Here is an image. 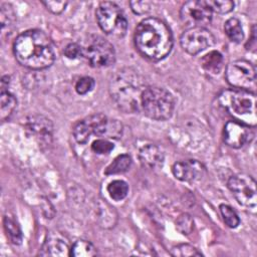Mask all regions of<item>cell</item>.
<instances>
[{
  "mask_svg": "<svg viewBox=\"0 0 257 257\" xmlns=\"http://www.w3.org/2000/svg\"><path fill=\"white\" fill-rule=\"evenodd\" d=\"M0 20H1V28L4 31L5 27L8 28L12 27L15 22V13L12 6L8 3L1 4V11H0Z\"/></svg>",
  "mask_w": 257,
  "mask_h": 257,
  "instance_id": "484cf974",
  "label": "cell"
},
{
  "mask_svg": "<svg viewBox=\"0 0 257 257\" xmlns=\"http://www.w3.org/2000/svg\"><path fill=\"white\" fill-rule=\"evenodd\" d=\"M83 55L93 67H107L115 61V50L112 44L100 36H92L83 47Z\"/></svg>",
  "mask_w": 257,
  "mask_h": 257,
  "instance_id": "9c48e42d",
  "label": "cell"
},
{
  "mask_svg": "<svg viewBox=\"0 0 257 257\" xmlns=\"http://www.w3.org/2000/svg\"><path fill=\"white\" fill-rule=\"evenodd\" d=\"M94 79L90 76H83L79 78L75 83V91L78 94H86L89 91H91L94 87Z\"/></svg>",
  "mask_w": 257,
  "mask_h": 257,
  "instance_id": "4dcf8cb0",
  "label": "cell"
},
{
  "mask_svg": "<svg viewBox=\"0 0 257 257\" xmlns=\"http://www.w3.org/2000/svg\"><path fill=\"white\" fill-rule=\"evenodd\" d=\"M146 87L139 80L138 74L118 71L110 81L111 97L117 105L126 112H134L141 108V96Z\"/></svg>",
  "mask_w": 257,
  "mask_h": 257,
  "instance_id": "277c9868",
  "label": "cell"
},
{
  "mask_svg": "<svg viewBox=\"0 0 257 257\" xmlns=\"http://www.w3.org/2000/svg\"><path fill=\"white\" fill-rule=\"evenodd\" d=\"M180 43L187 53L195 55L213 46L215 37L205 27H191L182 33Z\"/></svg>",
  "mask_w": 257,
  "mask_h": 257,
  "instance_id": "8fae6325",
  "label": "cell"
},
{
  "mask_svg": "<svg viewBox=\"0 0 257 257\" xmlns=\"http://www.w3.org/2000/svg\"><path fill=\"white\" fill-rule=\"evenodd\" d=\"M176 228L183 235H189L194 229L193 218L189 214H182L176 220Z\"/></svg>",
  "mask_w": 257,
  "mask_h": 257,
  "instance_id": "83f0119b",
  "label": "cell"
},
{
  "mask_svg": "<svg viewBox=\"0 0 257 257\" xmlns=\"http://www.w3.org/2000/svg\"><path fill=\"white\" fill-rule=\"evenodd\" d=\"M42 4L52 13L59 14L65 9L67 2L66 1H43Z\"/></svg>",
  "mask_w": 257,
  "mask_h": 257,
  "instance_id": "d6a6232c",
  "label": "cell"
},
{
  "mask_svg": "<svg viewBox=\"0 0 257 257\" xmlns=\"http://www.w3.org/2000/svg\"><path fill=\"white\" fill-rule=\"evenodd\" d=\"M70 256L74 257H90L96 255V250L93 244L86 240H77L70 247Z\"/></svg>",
  "mask_w": 257,
  "mask_h": 257,
  "instance_id": "7402d4cb",
  "label": "cell"
},
{
  "mask_svg": "<svg viewBox=\"0 0 257 257\" xmlns=\"http://www.w3.org/2000/svg\"><path fill=\"white\" fill-rule=\"evenodd\" d=\"M172 171L176 179L186 183L200 181L206 174L204 165L196 160H186L175 163Z\"/></svg>",
  "mask_w": 257,
  "mask_h": 257,
  "instance_id": "5bb4252c",
  "label": "cell"
},
{
  "mask_svg": "<svg viewBox=\"0 0 257 257\" xmlns=\"http://www.w3.org/2000/svg\"><path fill=\"white\" fill-rule=\"evenodd\" d=\"M227 186L239 204L247 208L254 209L256 207V182L251 176L245 174L234 175L228 180Z\"/></svg>",
  "mask_w": 257,
  "mask_h": 257,
  "instance_id": "30bf717a",
  "label": "cell"
},
{
  "mask_svg": "<svg viewBox=\"0 0 257 257\" xmlns=\"http://www.w3.org/2000/svg\"><path fill=\"white\" fill-rule=\"evenodd\" d=\"M225 77L227 82L239 89L249 90L256 87V70L254 65L244 59L230 62L226 67Z\"/></svg>",
  "mask_w": 257,
  "mask_h": 257,
  "instance_id": "ba28073f",
  "label": "cell"
},
{
  "mask_svg": "<svg viewBox=\"0 0 257 257\" xmlns=\"http://www.w3.org/2000/svg\"><path fill=\"white\" fill-rule=\"evenodd\" d=\"M107 192L111 199L114 201H120L124 199L128 193V185L121 180H115L108 184Z\"/></svg>",
  "mask_w": 257,
  "mask_h": 257,
  "instance_id": "603a6c76",
  "label": "cell"
},
{
  "mask_svg": "<svg viewBox=\"0 0 257 257\" xmlns=\"http://www.w3.org/2000/svg\"><path fill=\"white\" fill-rule=\"evenodd\" d=\"M172 255L186 257V256H201L202 253L192 245L180 244L172 248Z\"/></svg>",
  "mask_w": 257,
  "mask_h": 257,
  "instance_id": "f1b7e54d",
  "label": "cell"
},
{
  "mask_svg": "<svg viewBox=\"0 0 257 257\" xmlns=\"http://www.w3.org/2000/svg\"><path fill=\"white\" fill-rule=\"evenodd\" d=\"M141 109L155 120L170 118L175 109V99L171 92L158 86H148L141 96Z\"/></svg>",
  "mask_w": 257,
  "mask_h": 257,
  "instance_id": "8992f818",
  "label": "cell"
},
{
  "mask_svg": "<svg viewBox=\"0 0 257 257\" xmlns=\"http://www.w3.org/2000/svg\"><path fill=\"white\" fill-rule=\"evenodd\" d=\"M254 138V133L250 127L237 120H229L224 125L223 139L227 146L233 149H240L250 143Z\"/></svg>",
  "mask_w": 257,
  "mask_h": 257,
  "instance_id": "4fadbf2b",
  "label": "cell"
},
{
  "mask_svg": "<svg viewBox=\"0 0 257 257\" xmlns=\"http://www.w3.org/2000/svg\"><path fill=\"white\" fill-rule=\"evenodd\" d=\"M100 29L115 38H121L127 30V21L120 7L114 2H101L95 11Z\"/></svg>",
  "mask_w": 257,
  "mask_h": 257,
  "instance_id": "52a82bcc",
  "label": "cell"
},
{
  "mask_svg": "<svg viewBox=\"0 0 257 257\" xmlns=\"http://www.w3.org/2000/svg\"><path fill=\"white\" fill-rule=\"evenodd\" d=\"M181 21L191 27H205L212 20V11L204 1H188L181 7Z\"/></svg>",
  "mask_w": 257,
  "mask_h": 257,
  "instance_id": "7c38bea8",
  "label": "cell"
},
{
  "mask_svg": "<svg viewBox=\"0 0 257 257\" xmlns=\"http://www.w3.org/2000/svg\"><path fill=\"white\" fill-rule=\"evenodd\" d=\"M25 126L26 130L34 135L37 139H39L40 142L45 141L49 143L53 131V125L49 118L40 114L30 115L26 119Z\"/></svg>",
  "mask_w": 257,
  "mask_h": 257,
  "instance_id": "2e32d148",
  "label": "cell"
},
{
  "mask_svg": "<svg viewBox=\"0 0 257 257\" xmlns=\"http://www.w3.org/2000/svg\"><path fill=\"white\" fill-rule=\"evenodd\" d=\"M218 102L233 116L234 120L248 126L256 125V94L254 91L239 88L225 89L218 95Z\"/></svg>",
  "mask_w": 257,
  "mask_h": 257,
  "instance_id": "3957f363",
  "label": "cell"
},
{
  "mask_svg": "<svg viewBox=\"0 0 257 257\" xmlns=\"http://www.w3.org/2000/svg\"><path fill=\"white\" fill-rule=\"evenodd\" d=\"M137 49L147 58L159 61L173 48V35L168 25L156 17L142 20L135 31Z\"/></svg>",
  "mask_w": 257,
  "mask_h": 257,
  "instance_id": "7a4b0ae2",
  "label": "cell"
},
{
  "mask_svg": "<svg viewBox=\"0 0 257 257\" xmlns=\"http://www.w3.org/2000/svg\"><path fill=\"white\" fill-rule=\"evenodd\" d=\"M132 166V158L127 154L118 155L114 160L106 167L105 175H115L126 172Z\"/></svg>",
  "mask_w": 257,
  "mask_h": 257,
  "instance_id": "ffe728a7",
  "label": "cell"
},
{
  "mask_svg": "<svg viewBox=\"0 0 257 257\" xmlns=\"http://www.w3.org/2000/svg\"><path fill=\"white\" fill-rule=\"evenodd\" d=\"M4 227L7 232V236L13 244H20L22 241V232L18 224L10 217L4 218Z\"/></svg>",
  "mask_w": 257,
  "mask_h": 257,
  "instance_id": "cb8c5ba5",
  "label": "cell"
},
{
  "mask_svg": "<svg viewBox=\"0 0 257 257\" xmlns=\"http://www.w3.org/2000/svg\"><path fill=\"white\" fill-rule=\"evenodd\" d=\"M16 60L30 69H44L52 65L55 54L50 38L38 29H30L19 34L13 44Z\"/></svg>",
  "mask_w": 257,
  "mask_h": 257,
  "instance_id": "6da1fadb",
  "label": "cell"
},
{
  "mask_svg": "<svg viewBox=\"0 0 257 257\" xmlns=\"http://www.w3.org/2000/svg\"><path fill=\"white\" fill-rule=\"evenodd\" d=\"M130 5L132 7V10L139 15L149 12L151 9V3L147 1H132L130 2Z\"/></svg>",
  "mask_w": 257,
  "mask_h": 257,
  "instance_id": "836d02e7",
  "label": "cell"
},
{
  "mask_svg": "<svg viewBox=\"0 0 257 257\" xmlns=\"http://www.w3.org/2000/svg\"><path fill=\"white\" fill-rule=\"evenodd\" d=\"M219 209H220L221 215L223 217V220L228 227L236 228L240 224V219H239L237 213L230 206L222 204V205H220Z\"/></svg>",
  "mask_w": 257,
  "mask_h": 257,
  "instance_id": "4316f807",
  "label": "cell"
},
{
  "mask_svg": "<svg viewBox=\"0 0 257 257\" xmlns=\"http://www.w3.org/2000/svg\"><path fill=\"white\" fill-rule=\"evenodd\" d=\"M63 53L67 58L75 59L83 55V48L81 45L77 43H69L65 46Z\"/></svg>",
  "mask_w": 257,
  "mask_h": 257,
  "instance_id": "1f68e13d",
  "label": "cell"
},
{
  "mask_svg": "<svg viewBox=\"0 0 257 257\" xmlns=\"http://www.w3.org/2000/svg\"><path fill=\"white\" fill-rule=\"evenodd\" d=\"M203 68L213 74H218L223 67V56L218 51H211L201 59Z\"/></svg>",
  "mask_w": 257,
  "mask_h": 257,
  "instance_id": "ac0fdd59",
  "label": "cell"
},
{
  "mask_svg": "<svg viewBox=\"0 0 257 257\" xmlns=\"http://www.w3.org/2000/svg\"><path fill=\"white\" fill-rule=\"evenodd\" d=\"M70 248L64 237L58 232H50L39 251L41 256H67Z\"/></svg>",
  "mask_w": 257,
  "mask_h": 257,
  "instance_id": "9a60e30c",
  "label": "cell"
},
{
  "mask_svg": "<svg viewBox=\"0 0 257 257\" xmlns=\"http://www.w3.org/2000/svg\"><path fill=\"white\" fill-rule=\"evenodd\" d=\"M114 149V145L104 139L95 140L91 144V150L98 155H107Z\"/></svg>",
  "mask_w": 257,
  "mask_h": 257,
  "instance_id": "f546056e",
  "label": "cell"
},
{
  "mask_svg": "<svg viewBox=\"0 0 257 257\" xmlns=\"http://www.w3.org/2000/svg\"><path fill=\"white\" fill-rule=\"evenodd\" d=\"M72 133L78 144H85L91 135L117 139L122 134V124L116 119H109L102 113H94L79 120L73 126Z\"/></svg>",
  "mask_w": 257,
  "mask_h": 257,
  "instance_id": "5b68a950",
  "label": "cell"
},
{
  "mask_svg": "<svg viewBox=\"0 0 257 257\" xmlns=\"http://www.w3.org/2000/svg\"><path fill=\"white\" fill-rule=\"evenodd\" d=\"M17 104L16 97L8 91V89L1 90L0 93V117L2 120L8 118L14 111Z\"/></svg>",
  "mask_w": 257,
  "mask_h": 257,
  "instance_id": "d6986e66",
  "label": "cell"
},
{
  "mask_svg": "<svg viewBox=\"0 0 257 257\" xmlns=\"http://www.w3.org/2000/svg\"><path fill=\"white\" fill-rule=\"evenodd\" d=\"M224 30L229 39L233 42L240 43L244 39V32L239 19L232 17L225 22Z\"/></svg>",
  "mask_w": 257,
  "mask_h": 257,
  "instance_id": "44dd1931",
  "label": "cell"
},
{
  "mask_svg": "<svg viewBox=\"0 0 257 257\" xmlns=\"http://www.w3.org/2000/svg\"><path fill=\"white\" fill-rule=\"evenodd\" d=\"M139 159L145 168L150 170H159L164 165L165 155L160 147L149 144L140 150Z\"/></svg>",
  "mask_w": 257,
  "mask_h": 257,
  "instance_id": "e0dca14e",
  "label": "cell"
},
{
  "mask_svg": "<svg viewBox=\"0 0 257 257\" xmlns=\"http://www.w3.org/2000/svg\"><path fill=\"white\" fill-rule=\"evenodd\" d=\"M204 3L211 11L221 14L229 13L234 9V2L229 0H205Z\"/></svg>",
  "mask_w": 257,
  "mask_h": 257,
  "instance_id": "d4e9b609",
  "label": "cell"
}]
</instances>
